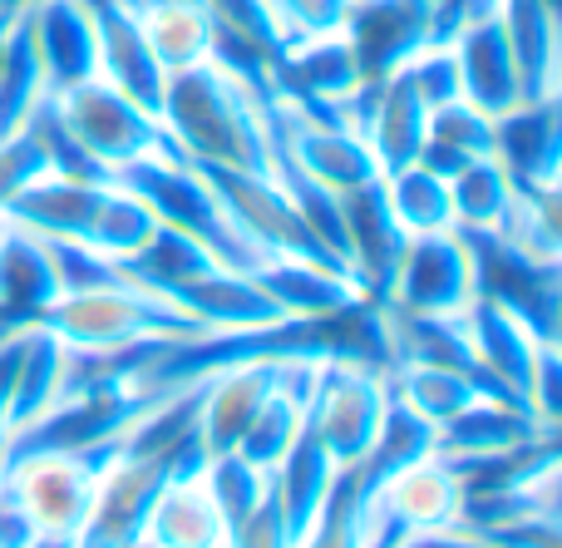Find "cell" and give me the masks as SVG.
Instances as JSON below:
<instances>
[{
	"label": "cell",
	"mask_w": 562,
	"mask_h": 548,
	"mask_svg": "<svg viewBox=\"0 0 562 548\" xmlns=\"http://www.w3.org/2000/svg\"><path fill=\"white\" fill-rule=\"evenodd\" d=\"M464 233V227H459ZM469 253H474V297L504 306L508 316L528 326L538 342L558 346L562 322V262H538L508 247L494 233H464Z\"/></svg>",
	"instance_id": "obj_7"
},
{
	"label": "cell",
	"mask_w": 562,
	"mask_h": 548,
	"mask_svg": "<svg viewBox=\"0 0 562 548\" xmlns=\"http://www.w3.org/2000/svg\"><path fill=\"white\" fill-rule=\"evenodd\" d=\"M65 342L49 336L45 326H25V346H20V366H15V385H10V411H5V435L35 425L49 405L65 391Z\"/></svg>",
	"instance_id": "obj_27"
},
{
	"label": "cell",
	"mask_w": 562,
	"mask_h": 548,
	"mask_svg": "<svg viewBox=\"0 0 562 548\" xmlns=\"http://www.w3.org/2000/svg\"><path fill=\"white\" fill-rule=\"evenodd\" d=\"M198 168H203L207 183L217 188L233 227L262 253V262L291 257V262H316V267H330V272L350 277L346 267L326 253V243L311 233V223L301 217V208L291 203V193L281 188V178L272 168H257V174L252 168H207V164H198Z\"/></svg>",
	"instance_id": "obj_5"
},
{
	"label": "cell",
	"mask_w": 562,
	"mask_h": 548,
	"mask_svg": "<svg viewBox=\"0 0 562 548\" xmlns=\"http://www.w3.org/2000/svg\"><path fill=\"white\" fill-rule=\"evenodd\" d=\"M114 183V178H109ZM109 183H89V178H59V174H40L30 188H20L10 198L5 217L40 237H69V243H89L94 233L99 203H104Z\"/></svg>",
	"instance_id": "obj_20"
},
{
	"label": "cell",
	"mask_w": 562,
	"mask_h": 548,
	"mask_svg": "<svg viewBox=\"0 0 562 548\" xmlns=\"http://www.w3.org/2000/svg\"><path fill=\"white\" fill-rule=\"evenodd\" d=\"M524 99L558 94V0H494Z\"/></svg>",
	"instance_id": "obj_23"
},
{
	"label": "cell",
	"mask_w": 562,
	"mask_h": 548,
	"mask_svg": "<svg viewBox=\"0 0 562 548\" xmlns=\"http://www.w3.org/2000/svg\"><path fill=\"white\" fill-rule=\"evenodd\" d=\"M449 198H454V227L464 233H494L518 203V188L494 158H474L449 178Z\"/></svg>",
	"instance_id": "obj_32"
},
{
	"label": "cell",
	"mask_w": 562,
	"mask_h": 548,
	"mask_svg": "<svg viewBox=\"0 0 562 548\" xmlns=\"http://www.w3.org/2000/svg\"><path fill=\"white\" fill-rule=\"evenodd\" d=\"M154 233H158L154 208H148L144 198L134 193V188H124V183L114 178V183L104 188V203H99L94 233H89V243H85V247L104 253L109 262H128V257H134Z\"/></svg>",
	"instance_id": "obj_33"
},
{
	"label": "cell",
	"mask_w": 562,
	"mask_h": 548,
	"mask_svg": "<svg viewBox=\"0 0 562 548\" xmlns=\"http://www.w3.org/2000/svg\"><path fill=\"white\" fill-rule=\"evenodd\" d=\"M203 480H207V490H213L217 510H223L227 529H233L237 519H247V514L267 500V490H272V474L257 470V465H247L237 450L207 455V460H203Z\"/></svg>",
	"instance_id": "obj_35"
},
{
	"label": "cell",
	"mask_w": 562,
	"mask_h": 548,
	"mask_svg": "<svg viewBox=\"0 0 562 548\" xmlns=\"http://www.w3.org/2000/svg\"><path fill=\"white\" fill-rule=\"evenodd\" d=\"M99 460L89 455H20L5 465V484L20 504L30 510V519L40 524L49 544H65L79 534L94 500Z\"/></svg>",
	"instance_id": "obj_9"
},
{
	"label": "cell",
	"mask_w": 562,
	"mask_h": 548,
	"mask_svg": "<svg viewBox=\"0 0 562 548\" xmlns=\"http://www.w3.org/2000/svg\"><path fill=\"white\" fill-rule=\"evenodd\" d=\"M385 316V342H390V366H449V371H469L474 366V346L464 332V312L459 316H425V312H380ZM484 381V376H479ZM488 385V381H484ZM494 391V385H488ZM498 395V391H494ZM528 411V405H524Z\"/></svg>",
	"instance_id": "obj_24"
},
{
	"label": "cell",
	"mask_w": 562,
	"mask_h": 548,
	"mask_svg": "<svg viewBox=\"0 0 562 548\" xmlns=\"http://www.w3.org/2000/svg\"><path fill=\"white\" fill-rule=\"evenodd\" d=\"M390 411V381L380 366L366 361H316L306 391V430L330 455L336 470H356L380 435V421Z\"/></svg>",
	"instance_id": "obj_4"
},
{
	"label": "cell",
	"mask_w": 562,
	"mask_h": 548,
	"mask_svg": "<svg viewBox=\"0 0 562 548\" xmlns=\"http://www.w3.org/2000/svg\"><path fill=\"white\" fill-rule=\"evenodd\" d=\"M35 326L59 336L69 351H114V346H134V342H173V336L207 332L188 312H178L173 302L128 282L59 297Z\"/></svg>",
	"instance_id": "obj_3"
},
{
	"label": "cell",
	"mask_w": 562,
	"mask_h": 548,
	"mask_svg": "<svg viewBox=\"0 0 562 548\" xmlns=\"http://www.w3.org/2000/svg\"><path fill=\"white\" fill-rule=\"evenodd\" d=\"M25 5H35V0H0V10H15V15H20Z\"/></svg>",
	"instance_id": "obj_44"
},
{
	"label": "cell",
	"mask_w": 562,
	"mask_h": 548,
	"mask_svg": "<svg viewBox=\"0 0 562 548\" xmlns=\"http://www.w3.org/2000/svg\"><path fill=\"white\" fill-rule=\"evenodd\" d=\"M336 480H340V470L316 445V435L301 425V435L291 440V450L281 455V465L272 470V494H277V510H281V524H286L291 548H296L301 534L311 529V519L321 514V504H326V494L336 490Z\"/></svg>",
	"instance_id": "obj_25"
},
{
	"label": "cell",
	"mask_w": 562,
	"mask_h": 548,
	"mask_svg": "<svg viewBox=\"0 0 562 548\" xmlns=\"http://www.w3.org/2000/svg\"><path fill=\"white\" fill-rule=\"evenodd\" d=\"M340 217H346V272L356 282V297L370 306H385L400 253L409 243V233L395 223V213L385 203V183L375 178V183L346 193L340 198Z\"/></svg>",
	"instance_id": "obj_11"
},
{
	"label": "cell",
	"mask_w": 562,
	"mask_h": 548,
	"mask_svg": "<svg viewBox=\"0 0 562 548\" xmlns=\"http://www.w3.org/2000/svg\"><path fill=\"white\" fill-rule=\"evenodd\" d=\"M227 548H291L286 539V524H281V510H277V494L267 490V500L257 504L247 519H237L227 529Z\"/></svg>",
	"instance_id": "obj_41"
},
{
	"label": "cell",
	"mask_w": 562,
	"mask_h": 548,
	"mask_svg": "<svg viewBox=\"0 0 562 548\" xmlns=\"http://www.w3.org/2000/svg\"><path fill=\"white\" fill-rule=\"evenodd\" d=\"M291 361H243L203 381V411H198V440L203 455H227L237 450V440L247 435V425L257 421L272 391L286 381Z\"/></svg>",
	"instance_id": "obj_16"
},
{
	"label": "cell",
	"mask_w": 562,
	"mask_h": 548,
	"mask_svg": "<svg viewBox=\"0 0 562 548\" xmlns=\"http://www.w3.org/2000/svg\"><path fill=\"white\" fill-rule=\"evenodd\" d=\"M30 49L40 59L49 94L99 79V40H94V10L89 0H35L20 10Z\"/></svg>",
	"instance_id": "obj_13"
},
{
	"label": "cell",
	"mask_w": 562,
	"mask_h": 548,
	"mask_svg": "<svg viewBox=\"0 0 562 548\" xmlns=\"http://www.w3.org/2000/svg\"><path fill=\"white\" fill-rule=\"evenodd\" d=\"M114 178L124 188H134V193L154 208V217L164 227H178V233H188L193 243H203L207 253H213V262L233 267V272H247V277L262 267V253L233 227V217H227L217 188L207 183V174L193 158L178 154V148L138 158V164L119 168Z\"/></svg>",
	"instance_id": "obj_2"
},
{
	"label": "cell",
	"mask_w": 562,
	"mask_h": 548,
	"mask_svg": "<svg viewBox=\"0 0 562 548\" xmlns=\"http://www.w3.org/2000/svg\"><path fill=\"white\" fill-rule=\"evenodd\" d=\"M49 99H55L59 119L69 124V134L85 144V154L94 158L109 178H114L119 168L138 164V158L173 148L164 119L138 109L134 99H124L114 85H104V79H85V85L65 89V94H49Z\"/></svg>",
	"instance_id": "obj_6"
},
{
	"label": "cell",
	"mask_w": 562,
	"mask_h": 548,
	"mask_svg": "<svg viewBox=\"0 0 562 548\" xmlns=\"http://www.w3.org/2000/svg\"><path fill=\"white\" fill-rule=\"evenodd\" d=\"M454 49V69H459V99L474 104L479 114L498 119L514 104H524V85H518V65L514 49H508V35L498 25L494 10L464 20L454 35L445 40Z\"/></svg>",
	"instance_id": "obj_15"
},
{
	"label": "cell",
	"mask_w": 562,
	"mask_h": 548,
	"mask_svg": "<svg viewBox=\"0 0 562 548\" xmlns=\"http://www.w3.org/2000/svg\"><path fill=\"white\" fill-rule=\"evenodd\" d=\"M0 445H5V440H0ZM0 480H5V450H0Z\"/></svg>",
	"instance_id": "obj_45"
},
{
	"label": "cell",
	"mask_w": 562,
	"mask_h": 548,
	"mask_svg": "<svg viewBox=\"0 0 562 548\" xmlns=\"http://www.w3.org/2000/svg\"><path fill=\"white\" fill-rule=\"evenodd\" d=\"M484 548H498V544H484Z\"/></svg>",
	"instance_id": "obj_47"
},
{
	"label": "cell",
	"mask_w": 562,
	"mask_h": 548,
	"mask_svg": "<svg viewBox=\"0 0 562 548\" xmlns=\"http://www.w3.org/2000/svg\"><path fill=\"white\" fill-rule=\"evenodd\" d=\"M494 164L514 178L524 198L558 193V164H562V114L558 94L524 99L508 114L494 119Z\"/></svg>",
	"instance_id": "obj_12"
},
{
	"label": "cell",
	"mask_w": 562,
	"mask_h": 548,
	"mask_svg": "<svg viewBox=\"0 0 562 548\" xmlns=\"http://www.w3.org/2000/svg\"><path fill=\"white\" fill-rule=\"evenodd\" d=\"M49 539L40 534V524L30 519V510L10 494V484L0 480V548H45Z\"/></svg>",
	"instance_id": "obj_42"
},
{
	"label": "cell",
	"mask_w": 562,
	"mask_h": 548,
	"mask_svg": "<svg viewBox=\"0 0 562 548\" xmlns=\"http://www.w3.org/2000/svg\"><path fill=\"white\" fill-rule=\"evenodd\" d=\"M128 548H148V544H144V539H138V544H128Z\"/></svg>",
	"instance_id": "obj_46"
},
{
	"label": "cell",
	"mask_w": 562,
	"mask_h": 548,
	"mask_svg": "<svg viewBox=\"0 0 562 548\" xmlns=\"http://www.w3.org/2000/svg\"><path fill=\"white\" fill-rule=\"evenodd\" d=\"M543 435H558V430H543L518 401L484 395L469 411H459L454 421L439 425L435 455L439 460H484V455H508V450H524V445H538Z\"/></svg>",
	"instance_id": "obj_21"
},
{
	"label": "cell",
	"mask_w": 562,
	"mask_h": 548,
	"mask_svg": "<svg viewBox=\"0 0 562 548\" xmlns=\"http://www.w3.org/2000/svg\"><path fill=\"white\" fill-rule=\"evenodd\" d=\"M469 302H474V253L459 227H445V233H419L405 243L380 312L459 316Z\"/></svg>",
	"instance_id": "obj_8"
},
{
	"label": "cell",
	"mask_w": 562,
	"mask_h": 548,
	"mask_svg": "<svg viewBox=\"0 0 562 548\" xmlns=\"http://www.w3.org/2000/svg\"><path fill=\"white\" fill-rule=\"evenodd\" d=\"M40 174H49V168H45V154H40V144L30 138V128L0 138V217H5L10 198H15L20 188L35 183Z\"/></svg>",
	"instance_id": "obj_39"
},
{
	"label": "cell",
	"mask_w": 562,
	"mask_h": 548,
	"mask_svg": "<svg viewBox=\"0 0 562 548\" xmlns=\"http://www.w3.org/2000/svg\"><path fill=\"white\" fill-rule=\"evenodd\" d=\"M528 415H533L543 430H558L562 425V356H558V346H538L533 381H528Z\"/></svg>",
	"instance_id": "obj_40"
},
{
	"label": "cell",
	"mask_w": 562,
	"mask_h": 548,
	"mask_svg": "<svg viewBox=\"0 0 562 548\" xmlns=\"http://www.w3.org/2000/svg\"><path fill=\"white\" fill-rule=\"evenodd\" d=\"M49 243V257H55V272H59V297L69 292H99V287H119L124 272L119 262H109L104 253L85 243H69V237H45Z\"/></svg>",
	"instance_id": "obj_36"
},
{
	"label": "cell",
	"mask_w": 562,
	"mask_h": 548,
	"mask_svg": "<svg viewBox=\"0 0 562 548\" xmlns=\"http://www.w3.org/2000/svg\"><path fill=\"white\" fill-rule=\"evenodd\" d=\"M59 302V272L49 243L0 217V336L35 326Z\"/></svg>",
	"instance_id": "obj_17"
},
{
	"label": "cell",
	"mask_w": 562,
	"mask_h": 548,
	"mask_svg": "<svg viewBox=\"0 0 562 548\" xmlns=\"http://www.w3.org/2000/svg\"><path fill=\"white\" fill-rule=\"evenodd\" d=\"M340 35L356 49V65L366 85L390 79L415 49L439 45L435 40V0H350V15Z\"/></svg>",
	"instance_id": "obj_10"
},
{
	"label": "cell",
	"mask_w": 562,
	"mask_h": 548,
	"mask_svg": "<svg viewBox=\"0 0 562 548\" xmlns=\"http://www.w3.org/2000/svg\"><path fill=\"white\" fill-rule=\"evenodd\" d=\"M395 548H484V539L469 529H419V534H405Z\"/></svg>",
	"instance_id": "obj_43"
},
{
	"label": "cell",
	"mask_w": 562,
	"mask_h": 548,
	"mask_svg": "<svg viewBox=\"0 0 562 548\" xmlns=\"http://www.w3.org/2000/svg\"><path fill=\"white\" fill-rule=\"evenodd\" d=\"M45 94H49V89H45V75H40L35 49H30L25 20H15L5 49H0V138L20 134V128H25V119L35 114V104Z\"/></svg>",
	"instance_id": "obj_34"
},
{
	"label": "cell",
	"mask_w": 562,
	"mask_h": 548,
	"mask_svg": "<svg viewBox=\"0 0 562 548\" xmlns=\"http://www.w3.org/2000/svg\"><path fill=\"white\" fill-rule=\"evenodd\" d=\"M164 128L173 148L207 168H272V138L262 124L252 75L203 59L193 69L168 75L164 89Z\"/></svg>",
	"instance_id": "obj_1"
},
{
	"label": "cell",
	"mask_w": 562,
	"mask_h": 548,
	"mask_svg": "<svg viewBox=\"0 0 562 548\" xmlns=\"http://www.w3.org/2000/svg\"><path fill=\"white\" fill-rule=\"evenodd\" d=\"M252 277L262 282V292L272 297L286 316H326V312H340V306L360 302L350 277L330 272V267H316V262L272 257V262H262Z\"/></svg>",
	"instance_id": "obj_30"
},
{
	"label": "cell",
	"mask_w": 562,
	"mask_h": 548,
	"mask_svg": "<svg viewBox=\"0 0 562 548\" xmlns=\"http://www.w3.org/2000/svg\"><path fill=\"white\" fill-rule=\"evenodd\" d=\"M464 332H469V346H474L479 376H484L504 401L528 405V381H533L538 346H548V342H538L518 316H508L504 306L484 302V297H474V302L464 306Z\"/></svg>",
	"instance_id": "obj_18"
},
{
	"label": "cell",
	"mask_w": 562,
	"mask_h": 548,
	"mask_svg": "<svg viewBox=\"0 0 562 548\" xmlns=\"http://www.w3.org/2000/svg\"><path fill=\"white\" fill-rule=\"evenodd\" d=\"M134 15H138V25H144L148 49L158 55V65H164L168 75L213 59L217 25H213L207 0H144V5H134Z\"/></svg>",
	"instance_id": "obj_26"
},
{
	"label": "cell",
	"mask_w": 562,
	"mask_h": 548,
	"mask_svg": "<svg viewBox=\"0 0 562 548\" xmlns=\"http://www.w3.org/2000/svg\"><path fill=\"white\" fill-rule=\"evenodd\" d=\"M474 158H494V119L479 114V109L464 104V99L429 109L425 144H419L415 164L435 168L439 178H454L459 168H469Z\"/></svg>",
	"instance_id": "obj_29"
},
{
	"label": "cell",
	"mask_w": 562,
	"mask_h": 548,
	"mask_svg": "<svg viewBox=\"0 0 562 548\" xmlns=\"http://www.w3.org/2000/svg\"><path fill=\"white\" fill-rule=\"evenodd\" d=\"M395 75L405 79V85L415 89V94L425 99L429 109L454 104V99H459V69H454V49H449V45H425V49H415V55H409L405 65L395 69Z\"/></svg>",
	"instance_id": "obj_37"
},
{
	"label": "cell",
	"mask_w": 562,
	"mask_h": 548,
	"mask_svg": "<svg viewBox=\"0 0 562 548\" xmlns=\"http://www.w3.org/2000/svg\"><path fill=\"white\" fill-rule=\"evenodd\" d=\"M144 544L148 548H227V519L217 510L213 490H207L203 470L173 474L158 490L144 524Z\"/></svg>",
	"instance_id": "obj_22"
},
{
	"label": "cell",
	"mask_w": 562,
	"mask_h": 548,
	"mask_svg": "<svg viewBox=\"0 0 562 548\" xmlns=\"http://www.w3.org/2000/svg\"><path fill=\"white\" fill-rule=\"evenodd\" d=\"M272 20L281 30V45L291 40H311V35H330V30L346 25L350 0H267Z\"/></svg>",
	"instance_id": "obj_38"
},
{
	"label": "cell",
	"mask_w": 562,
	"mask_h": 548,
	"mask_svg": "<svg viewBox=\"0 0 562 548\" xmlns=\"http://www.w3.org/2000/svg\"><path fill=\"white\" fill-rule=\"evenodd\" d=\"M385 381H390V395H395L400 405H409L419 421H429L435 430L445 421H454L459 411H469L474 401L494 395L479 376L449 371V366H390ZM494 401H504V395H494Z\"/></svg>",
	"instance_id": "obj_28"
},
{
	"label": "cell",
	"mask_w": 562,
	"mask_h": 548,
	"mask_svg": "<svg viewBox=\"0 0 562 548\" xmlns=\"http://www.w3.org/2000/svg\"><path fill=\"white\" fill-rule=\"evenodd\" d=\"M168 302L178 312H188L198 326L207 332H243V326H272L286 322V312L262 292V282L247 272H233V267H203L198 277H188L183 287L168 292Z\"/></svg>",
	"instance_id": "obj_19"
},
{
	"label": "cell",
	"mask_w": 562,
	"mask_h": 548,
	"mask_svg": "<svg viewBox=\"0 0 562 548\" xmlns=\"http://www.w3.org/2000/svg\"><path fill=\"white\" fill-rule=\"evenodd\" d=\"M89 10H94V40H99V79L158 119L164 114L168 69L148 49L134 5L128 0H89Z\"/></svg>",
	"instance_id": "obj_14"
},
{
	"label": "cell",
	"mask_w": 562,
	"mask_h": 548,
	"mask_svg": "<svg viewBox=\"0 0 562 548\" xmlns=\"http://www.w3.org/2000/svg\"><path fill=\"white\" fill-rule=\"evenodd\" d=\"M380 183H385L390 213H395V223L405 227L409 237L445 233V227H454V198H449V178H439L435 168L405 164V168H395V174H385Z\"/></svg>",
	"instance_id": "obj_31"
}]
</instances>
